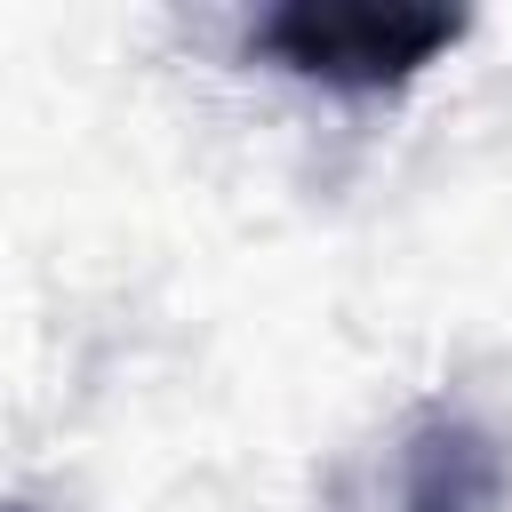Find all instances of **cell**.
<instances>
[{"label": "cell", "instance_id": "cell-1", "mask_svg": "<svg viewBox=\"0 0 512 512\" xmlns=\"http://www.w3.org/2000/svg\"><path fill=\"white\" fill-rule=\"evenodd\" d=\"M464 32L472 16L440 0H280L248 24V56L336 96H384L432 72Z\"/></svg>", "mask_w": 512, "mask_h": 512}, {"label": "cell", "instance_id": "cell-3", "mask_svg": "<svg viewBox=\"0 0 512 512\" xmlns=\"http://www.w3.org/2000/svg\"><path fill=\"white\" fill-rule=\"evenodd\" d=\"M0 512H32V504H0Z\"/></svg>", "mask_w": 512, "mask_h": 512}, {"label": "cell", "instance_id": "cell-2", "mask_svg": "<svg viewBox=\"0 0 512 512\" xmlns=\"http://www.w3.org/2000/svg\"><path fill=\"white\" fill-rule=\"evenodd\" d=\"M504 504H512V456L496 424H480L456 400H424L376 456L360 512H504Z\"/></svg>", "mask_w": 512, "mask_h": 512}]
</instances>
